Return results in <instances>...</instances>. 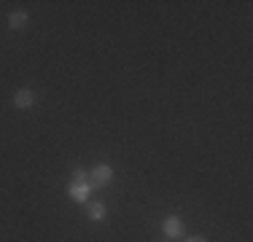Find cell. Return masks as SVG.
<instances>
[{"instance_id": "obj_7", "label": "cell", "mask_w": 253, "mask_h": 242, "mask_svg": "<svg viewBox=\"0 0 253 242\" xmlns=\"http://www.w3.org/2000/svg\"><path fill=\"white\" fill-rule=\"evenodd\" d=\"M73 180H76V183H86V172H84V169H76Z\"/></svg>"}, {"instance_id": "obj_4", "label": "cell", "mask_w": 253, "mask_h": 242, "mask_svg": "<svg viewBox=\"0 0 253 242\" xmlns=\"http://www.w3.org/2000/svg\"><path fill=\"white\" fill-rule=\"evenodd\" d=\"M33 102H35V97H33V92H30V89H19V92L14 94V105L22 108V111H25V108H30Z\"/></svg>"}, {"instance_id": "obj_3", "label": "cell", "mask_w": 253, "mask_h": 242, "mask_svg": "<svg viewBox=\"0 0 253 242\" xmlns=\"http://www.w3.org/2000/svg\"><path fill=\"white\" fill-rule=\"evenodd\" d=\"M89 194H92V186H89V180H86V183H76V180L70 183V197H73L76 202H86Z\"/></svg>"}, {"instance_id": "obj_2", "label": "cell", "mask_w": 253, "mask_h": 242, "mask_svg": "<svg viewBox=\"0 0 253 242\" xmlns=\"http://www.w3.org/2000/svg\"><path fill=\"white\" fill-rule=\"evenodd\" d=\"M162 229H165V234H167L170 240L183 237V221H180L178 215H167V218H165V223H162Z\"/></svg>"}, {"instance_id": "obj_8", "label": "cell", "mask_w": 253, "mask_h": 242, "mask_svg": "<svg viewBox=\"0 0 253 242\" xmlns=\"http://www.w3.org/2000/svg\"><path fill=\"white\" fill-rule=\"evenodd\" d=\"M186 242H208V240H205L202 234H194V237H189V240H186Z\"/></svg>"}, {"instance_id": "obj_9", "label": "cell", "mask_w": 253, "mask_h": 242, "mask_svg": "<svg viewBox=\"0 0 253 242\" xmlns=\"http://www.w3.org/2000/svg\"><path fill=\"white\" fill-rule=\"evenodd\" d=\"M167 242H172V240H167Z\"/></svg>"}, {"instance_id": "obj_1", "label": "cell", "mask_w": 253, "mask_h": 242, "mask_svg": "<svg viewBox=\"0 0 253 242\" xmlns=\"http://www.w3.org/2000/svg\"><path fill=\"white\" fill-rule=\"evenodd\" d=\"M89 178H92V183L89 186H94V189H102V186H108L113 180V167H108V164H97L92 169V175H89Z\"/></svg>"}, {"instance_id": "obj_6", "label": "cell", "mask_w": 253, "mask_h": 242, "mask_svg": "<svg viewBox=\"0 0 253 242\" xmlns=\"http://www.w3.org/2000/svg\"><path fill=\"white\" fill-rule=\"evenodd\" d=\"M25 24H27V14H25V11H14V14L8 16V27L11 30H22Z\"/></svg>"}, {"instance_id": "obj_5", "label": "cell", "mask_w": 253, "mask_h": 242, "mask_svg": "<svg viewBox=\"0 0 253 242\" xmlns=\"http://www.w3.org/2000/svg\"><path fill=\"white\" fill-rule=\"evenodd\" d=\"M86 213H89V218H92V221H102L108 210H105V204H102V202H89Z\"/></svg>"}]
</instances>
